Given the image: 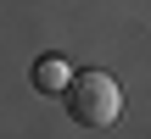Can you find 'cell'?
Wrapping results in <instances>:
<instances>
[{
  "mask_svg": "<svg viewBox=\"0 0 151 139\" xmlns=\"http://www.w3.org/2000/svg\"><path fill=\"white\" fill-rule=\"evenodd\" d=\"M62 106H67V117H73L78 128H112V123L123 117V89H118L112 72L90 67V72H73Z\"/></svg>",
  "mask_w": 151,
  "mask_h": 139,
  "instance_id": "1",
  "label": "cell"
},
{
  "mask_svg": "<svg viewBox=\"0 0 151 139\" xmlns=\"http://www.w3.org/2000/svg\"><path fill=\"white\" fill-rule=\"evenodd\" d=\"M67 84H73L67 61H56V56L34 61V89H39V95H67Z\"/></svg>",
  "mask_w": 151,
  "mask_h": 139,
  "instance_id": "2",
  "label": "cell"
}]
</instances>
